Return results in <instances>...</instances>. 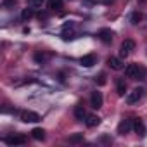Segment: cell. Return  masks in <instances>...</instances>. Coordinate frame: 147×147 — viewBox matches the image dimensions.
Segmentation results:
<instances>
[{"mask_svg":"<svg viewBox=\"0 0 147 147\" xmlns=\"http://www.w3.org/2000/svg\"><path fill=\"white\" fill-rule=\"evenodd\" d=\"M145 75H147V71H145V67H144L142 64L133 62V64H128V66L125 67V76H126V78H131V80H144Z\"/></svg>","mask_w":147,"mask_h":147,"instance_id":"6da1fadb","label":"cell"},{"mask_svg":"<svg viewBox=\"0 0 147 147\" xmlns=\"http://www.w3.org/2000/svg\"><path fill=\"white\" fill-rule=\"evenodd\" d=\"M24 142H26V137L24 135H12V137H7L5 138V144H9V145H21Z\"/></svg>","mask_w":147,"mask_h":147,"instance_id":"30bf717a","label":"cell"},{"mask_svg":"<svg viewBox=\"0 0 147 147\" xmlns=\"http://www.w3.org/2000/svg\"><path fill=\"white\" fill-rule=\"evenodd\" d=\"M75 118H76L78 121H83V119L87 118V111H85L83 106H76V107H75Z\"/></svg>","mask_w":147,"mask_h":147,"instance_id":"9a60e30c","label":"cell"},{"mask_svg":"<svg viewBox=\"0 0 147 147\" xmlns=\"http://www.w3.org/2000/svg\"><path fill=\"white\" fill-rule=\"evenodd\" d=\"M116 92H118V95H121V97L126 94V83H125L121 78L116 80Z\"/></svg>","mask_w":147,"mask_h":147,"instance_id":"2e32d148","label":"cell"},{"mask_svg":"<svg viewBox=\"0 0 147 147\" xmlns=\"http://www.w3.org/2000/svg\"><path fill=\"white\" fill-rule=\"evenodd\" d=\"M33 16H35V12H33V7H31V9H28V7H26V9L23 11V14H21L23 21H30V19L33 18Z\"/></svg>","mask_w":147,"mask_h":147,"instance_id":"ac0fdd59","label":"cell"},{"mask_svg":"<svg viewBox=\"0 0 147 147\" xmlns=\"http://www.w3.org/2000/svg\"><path fill=\"white\" fill-rule=\"evenodd\" d=\"M131 128H133V121H131V119H123V121L118 125V133H119V135H125V133H128Z\"/></svg>","mask_w":147,"mask_h":147,"instance_id":"52a82bcc","label":"cell"},{"mask_svg":"<svg viewBox=\"0 0 147 147\" xmlns=\"http://www.w3.org/2000/svg\"><path fill=\"white\" fill-rule=\"evenodd\" d=\"M102 102H104L102 94L100 92H92V95H90V106L94 109H100L102 107Z\"/></svg>","mask_w":147,"mask_h":147,"instance_id":"277c9868","label":"cell"},{"mask_svg":"<svg viewBox=\"0 0 147 147\" xmlns=\"http://www.w3.org/2000/svg\"><path fill=\"white\" fill-rule=\"evenodd\" d=\"M47 7H49V11H52V12H59V11H62V0H49L47 2Z\"/></svg>","mask_w":147,"mask_h":147,"instance_id":"8fae6325","label":"cell"},{"mask_svg":"<svg viewBox=\"0 0 147 147\" xmlns=\"http://www.w3.org/2000/svg\"><path fill=\"white\" fill-rule=\"evenodd\" d=\"M113 36H114V33H113L109 28H102V30L99 31V38H100L104 43H111V42H113Z\"/></svg>","mask_w":147,"mask_h":147,"instance_id":"ba28073f","label":"cell"},{"mask_svg":"<svg viewBox=\"0 0 147 147\" xmlns=\"http://www.w3.org/2000/svg\"><path fill=\"white\" fill-rule=\"evenodd\" d=\"M107 66H109L111 69H114V71H119V69H123V67H125V64H123L121 57H114V55H111V57L107 59Z\"/></svg>","mask_w":147,"mask_h":147,"instance_id":"8992f818","label":"cell"},{"mask_svg":"<svg viewBox=\"0 0 147 147\" xmlns=\"http://www.w3.org/2000/svg\"><path fill=\"white\" fill-rule=\"evenodd\" d=\"M95 82H97L99 85H104V83H106V75H104V73H100L99 78H95Z\"/></svg>","mask_w":147,"mask_h":147,"instance_id":"603a6c76","label":"cell"},{"mask_svg":"<svg viewBox=\"0 0 147 147\" xmlns=\"http://www.w3.org/2000/svg\"><path fill=\"white\" fill-rule=\"evenodd\" d=\"M85 123H87V126L94 128V126H97V125L100 123V118H99V116H95V114H88V116L85 118Z\"/></svg>","mask_w":147,"mask_h":147,"instance_id":"5bb4252c","label":"cell"},{"mask_svg":"<svg viewBox=\"0 0 147 147\" xmlns=\"http://www.w3.org/2000/svg\"><path fill=\"white\" fill-rule=\"evenodd\" d=\"M133 49H135V42L130 40V38H126V40L121 43V47H119V57H121V59H123V57H128Z\"/></svg>","mask_w":147,"mask_h":147,"instance_id":"7a4b0ae2","label":"cell"},{"mask_svg":"<svg viewBox=\"0 0 147 147\" xmlns=\"http://www.w3.org/2000/svg\"><path fill=\"white\" fill-rule=\"evenodd\" d=\"M80 62H82V66H85V67H92V66L97 62V57H95V54H87V55H83V57L80 59Z\"/></svg>","mask_w":147,"mask_h":147,"instance_id":"9c48e42d","label":"cell"},{"mask_svg":"<svg viewBox=\"0 0 147 147\" xmlns=\"http://www.w3.org/2000/svg\"><path fill=\"white\" fill-rule=\"evenodd\" d=\"M142 97H144V90H142V88H133L131 92H128L126 102H128V104H137Z\"/></svg>","mask_w":147,"mask_h":147,"instance_id":"3957f363","label":"cell"},{"mask_svg":"<svg viewBox=\"0 0 147 147\" xmlns=\"http://www.w3.org/2000/svg\"><path fill=\"white\" fill-rule=\"evenodd\" d=\"M67 140H69V144H80V142H83V133H75V135H71Z\"/></svg>","mask_w":147,"mask_h":147,"instance_id":"d6986e66","label":"cell"},{"mask_svg":"<svg viewBox=\"0 0 147 147\" xmlns=\"http://www.w3.org/2000/svg\"><path fill=\"white\" fill-rule=\"evenodd\" d=\"M21 119L24 123H36V121H40V116L35 111H23L21 113Z\"/></svg>","mask_w":147,"mask_h":147,"instance_id":"5b68a950","label":"cell"},{"mask_svg":"<svg viewBox=\"0 0 147 147\" xmlns=\"http://www.w3.org/2000/svg\"><path fill=\"white\" fill-rule=\"evenodd\" d=\"M43 2H45V0H28L30 7H33V9H36V7H42V5H43Z\"/></svg>","mask_w":147,"mask_h":147,"instance_id":"44dd1931","label":"cell"},{"mask_svg":"<svg viewBox=\"0 0 147 147\" xmlns=\"http://www.w3.org/2000/svg\"><path fill=\"white\" fill-rule=\"evenodd\" d=\"M35 59H36L38 62H43V61H45V57H43L42 54H36V55H35Z\"/></svg>","mask_w":147,"mask_h":147,"instance_id":"cb8c5ba5","label":"cell"},{"mask_svg":"<svg viewBox=\"0 0 147 147\" xmlns=\"http://www.w3.org/2000/svg\"><path fill=\"white\" fill-rule=\"evenodd\" d=\"M16 2L18 0H2V5H4V9H14Z\"/></svg>","mask_w":147,"mask_h":147,"instance_id":"ffe728a7","label":"cell"},{"mask_svg":"<svg viewBox=\"0 0 147 147\" xmlns=\"http://www.w3.org/2000/svg\"><path fill=\"white\" fill-rule=\"evenodd\" d=\"M140 21H142V12H138V11L133 12V16H131V23H133V24H138Z\"/></svg>","mask_w":147,"mask_h":147,"instance_id":"7402d4cb","label":"cell"},{"mask_svg":"<svg viewBox=\"0 0 147 147\" xmlns=\"http://www.w3.org/2000/svg\"><path fill=\"white\" fill-rule=\"evenodd\" d=\"M75 33H73V24H64V31H62V40H73Z\"/></svg>","mask_w":147,"mask_h":147,"instance_id":"7c38bea8","label":"cell"},{"mask_svg":"<svg viewBox=\"0 0 147 147\" xmlns=\"http://www.w3.org/2000/svg\"><path fill=\"white\" fill-rule=\"evenodd\" d=\"M133 128H135L137 135H140V137L145 135V125H144L142 119H135V121H133Z\"/></svg>","mask_w":147,"mask_h":147,"instance_id":"4fadbf2b","label":"cell"},{"mask_svg":"<svg viewBox=\"0 0 147 147\" xmlns=\"http://www.w3.org/2000/svg\"><path fill=\"white\" fill-rule=\"evenodd\" d=\"M31 137H33L35 140H43V138H45V130H43V128H35V130L31 131Z\"/></svg>","mask_w":147,"mask_h":147,"instance_id":"e0dca14e","label":"cell"},{"mask_svg":"<svg viewBox=\"0 0 147 147\" xmlns=\"http://www.w3.org/2000/svg\"><path fill=\"white\" fill-rule=\"evenodd\" d=\"M38 19H40V21H47V14H42V12H40V14H38Z\"/></svg>","mask_w":147,"mask_h":147,"instance_id":"d4e9b609","label":"cell"}]
</instances>
